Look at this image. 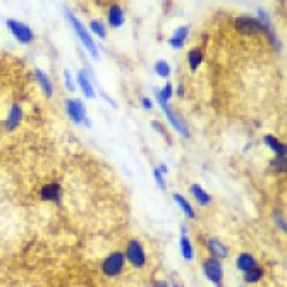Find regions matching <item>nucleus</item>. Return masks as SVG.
<instances>
[{
    "label": "nucleus",
    "instance_id": "obj_1",
    "mask_svg": "<svg viewBox=\"0 0 287 287\" xmlns=\"http://www.w3.org/2000/svg\"><path fill=\"white\" fill-rule=\"evenodd\" d=\"M66 12H67V16H69V21H71V24H73L74 31H76V35L81 38V41L84 43V46L89 50V52H91V55H93V57H98V50H96L95 43H93L91 37L88 35V31L84 30V26H82L80 21L76 19V16H74V14L71 12V10H66Z\"/></svg>",
    "mask_w": 287,
    "mask_h": 287
},
{
    "label": "nucleus",
    "instance_id": "obj_2",
    "mask_svg": "<svg viewBox=\"0 0 287 287\" xmlns=\"http://www.w3.org/2000/svg\"><path fill=\"white\" fill-rule=\"evenodd\" d=\"M102 268H103V274L109 275V277H116V275H119L124 268V254L119 253V251L109 254V256L105 258V261H103Z\"/></svg>",
    "mask_w": 287,
    "mask_h": 287
},
{
    "label": "nucleus",
    "instance_id": "obj_3",
    "mask_svg": "<svg viewBox=\"0 0 287 287\" xmlns=\"http://www.w3.org/2000/svg\"><path fill=\"white\" fill-rule=\"evenodd\" d=\"M125 258L129 260V263L136 268H141L145 267L146 263V256H145V251H143V246L139 245L138 241H131L127 245V251H125Z\"/></svg>",
    "mask_w": 287,
    "mask_h": 287
},
{
    "label": "nucleus",
    "instance_id": "obj_4",
    "mask_svg": "<svg viewBox=\"0 0 287 287\" xmlns=\"http://www.w3.org/2000/svg\"><path fill=\"white\" fill-rule=\"evenodd\" d=\"M203 272H205L206 279L213 284H218L224 277V270H222V265L218 263V260L215 258H208L203 261Z\"/></svg>",
    "mask_w": 287,
    "mask_h": 287
},
{
    "label": "nucleus",
    "instance_id": "obj_5",
    "mask_svg": "<svg viewBox=\"0 0 287 287\" xmlns=\"http://www.w3.org/2000/svg\"><path fill=\"white\" fill-rule=\"evenodd\" d=\"M7 26H9V30L12 31V35L21 43H30V41H33L35 35H33V31H31L30 28L26 26V24L17 23V21L10 19V21H7Z\"/></svg>",
    "mask_w": 287,
    "mask_h": 287
},
{
    "label": "nucleus",
    "instance_id": "obj_6",
    "mask_svg": "<svg viewBox=\"0 0 287 287\" xmlns=\"http://www.w3.org/2000/svg\"><path fill=\"white\" fill-rule=\"evenodd\" d=\"M66 109L69 117L74 121V123H84L86 121V110L84 105L81 103V100H67L66 102Z\"/></svg>",
    "mask_w": 287,
    "mask_h": 287
},
{
    "label": "nucleus",
    "instance_id": "obj_7",
    "mask_svg": "<svg viewBox=\"0 0 287 287\" xmlns=\"http://www.w3.org/2000/svg\"><path fill=\"white\" fill-rule=\"evenodd\" d=\"M159 103H160V107H162V109H164V112H165V116H167V119L170 121V124H172V125H174V129H175V131H177L179 134H181V136H184V138H186V136H188V129H186L184 123H182V121L179 119L177 116H175V112H174V110H172V109H168V105H167V103H165V102H160V100H159Z\"/></svg>",
    "mask_w": 287,
    "mask_h": 287
},
{
    "label": "nucleus",
    "instance_id": "obj_8",
    "mask_svg": "<svg viewBox=\"0 0 287 287\" xmlns=\"http://www.w3.org/2000/svg\"><path fill=\"white\" fill-rule=\"evenodd\" d=\"M236 26H238L239 31H245V33H256V31L263 30L260 21L253 19V17H247V16L239 17V19L236 21Z\"/></svg>",
    "mask_w": 287,
    "mask_h": 287
},
{
    "label": "nucleus",
    "instance_id": "obj_9",
    "mask_svg": "<svg viewBox=\"0 0 287 287\" xmlns=\"http://www.w3.org/2000/svg\"><path fill=\"white\" fill-rule=\"evenodd\" d=\"M60 196H62V189L57 182H50L41 188V198L46 202H60Z\"/></svg>",
    "mask_w": 287,
    "mask_h": 287
},
{
    "label": "nucleus",
    "instance_id": "obj_10",
    "mask_svg": "<svg viewBox=\"0 0 287 287\" xmlns=\"http://www.w3.org/2000/svg\"><path fill=\"white\" fill-rule=\"evenodd\" d=\"M208 249L213 254L215 260H217V258H227V254H229L227 246H225L220 239H215V238H211L210 241H208Z\"/></svg>",
    "mask_w": 287,
    "mask_h": 287
},
{
    "label": "nucleus",
    "instance_id": "obj_11",
    "mask_svg": "<svg viewBox=\"0 0 287 287\" xmlns=\"http://www.w3.org/2000/svg\"><path fill=\"white\" fill-rule=\"evenodd\" d=\"M21 119H23V110H21V107L12 105V109H10V112H9V117H7L5 127L9 129V131H12V129H16L17 125H19Z\"/></svg>",
    "mask_w": 287,
    "mask_h": 287
},
{
    "label": "nucleus",
    "instance_id": "obj_12",
    "mask_svg": "<svg viewBox=\"0 0 287 287\" xmlns=\"http://www.w3.org/2000/svg\"><path fill=\"white\" fill-rule=\"evenodd\" d=\"M236 267H238L241 272H247V270H251L253 267H256V260H254L253 254L243 253V254H239L238 260H236Z\"/></svg>",
    "mask_w": 287,
    "mask_h": 287
},
{
    "label": "nucleus",
    "instance_id": "obj_13",
    "mask_svg": "<svg viewBox=\"0 0 287 287\" xmlns=\"http://www.w3.org/2000/svg\"><path fill=\"white\" fill-rule=\"evenodd\" d=\"M186 38H188V28L181 26L174 31V35H172V38L168 40V43H170V46H174V48H181V46L184 45Z\"/></svg>",
    "mask_w": 287,
    "mask_h": 287
},
{
    "label": "nucleus",
    "instance_id": "obj_14",
    "mask_svg": "<svg viewBox=\"0 0 287 287\" xmlns=\"http://www.w3.org/2000/svg\"><path fill=\"white\" fill-rule=\"evenodd\" d=\"M109 23L112 24L114 28H119L123 26L124 23V12L119 5H112L109 10Z\"/></svg>",
    "mask_w": 287,
    "mask_h": 287
},
{
    "label": "nucleus",
    "instance_id": "obj_15",
    "mask_svg": "<svg viewBox=\"0 0 287 287\" xmlns=\"http://www.w3.org/2000/svg\"><path fill=\"white\" fill-rule=\"evenodd\" d=\"M78 82L81 84L82 93H84L86 98H93V96H95V89H93V86H91V81L86 78L84 71H81V73L78 74Z\"/></svg>",
    "mask_w": 287,
    "mask_h": 287
},
{
    "label": "nucleus",
    "instance_id": "obj_16",
    "mask_svg": "<svg viewBox=\"0 0 287 287\" xmlns=\"http://www.w3.org/2000/svg\"><path fill=\"white\" fill-rule=\"evenodd\" d=\"M191 193L195 195V198L198 200V203L200 205H210V202H211V196L208 195V193L205 191V189L202 188V186H198V184H193L191 186Z\"/></svg>",
    "mask_w": 287,
    "mask_h": 287
},
{
    "label": "nucleus",
    "instance_id": "obj_17",
    "mask_svg": "<svg viewBox=\"0 0 287 287\" xmlns=\"http://www.w3.org/2000/svg\"><path fill=\"white\" fill-rule=\"evenodd\" d=\"M265 143H267V146H270V148L277 153L279 159H286V146L282 145L279 139H275L274 136H265Z\"/></svg>",
    "mask_w": 287,
    "mask_h": 287
},
{
    "label": "nucleus",
    "instance_id": "obj_18",
    "mask_svg": "<svg viewBox=\"0 0 287 287\" xmlns=\"http://www.w3.org/2000/svg\"><path fill=\"white\" fill-rule=\"evenodd\" d=\"M35 74H37V80H38V82L41 84V88H43V91H45V95L50 98V96H52V93H53L52 82H50V80L46 78V74L43 73V71H40V69L35 71Z\"/></svg>",
    "mask_w": 287,
    "mask_h": 287
},
{
    "label": "nucleus",
    "instance_id": "obj_19",
    "mask_svg": "<svg viewBox=\"0 0 287 287\" xmlns=\"http://www.w3.org/2000/svg\"><path fill=\"white\" fill-rule=\"evenodd\" d=\"M188 62H189V67H191V71H196L198 69V66L203 62V52L198 48L191 50V52L188 53Z\"/></svg>",
    "mask_w": 287,
    "mask_h": 287
},
{
    "label": "nucleus",
    "instance_id": "obj_20",
    "mask_svg": "<svg viewBox=\"0 0 287 287\" xmlns=\"http://www.w3.org/2000/svg\"><path fill=\"white\" fill-rule=\"evenodd\" d=\"M261 277H263V270H261L260 267H253L251 270L245 272V281L247 284H254V282H258Z\"/></svg>",
    "mask_w": 287,
    "mask_h": 287
},
{
    "label": "nucleus",
    "instance_id": "obj_21",
    "mask_svg": "<svg viewBox=\"0 0 287 287\" xmlns=\"http://www.w3.org/2000/svg\"><path fill=\"white\" fill-rule=\"evenodd\" d=\"M174 202H177L179 203V206L184 210V213L188 215L189 218H195V210H193V206L188 203V200H184L181 195H174Z\"/></svg>",
    "mask_w": 287,
    "mask_h": 287
},
{
    "label": "nucleus",
    "instance_id": "obj_22",
    "mask_svg": "<svg viewBox=\"0 0 287 287\" xmlns=\"http://www.w3.org/2000/svg\"><path fill=\"white\" fill-rule=\"evenodd\" d=\"M181 249H182V256L186 258V260L191 261L193 260V247H191V243H189V239L186 238V236H182L181 238Z\"/></svg>",
    "mask_w": 287,
    "mask_h": 287
},
{
    "label": "nucleus",
    "instance_id": "obj_23",
    "mask_svg": "<svg viewBox=\"0 0 287 287\" xmlns=\"http://www.w3.org/2000/svg\"><path fill=\"white\" fill-rule=\"evenodd\" d=\"M89 28H91V31H95V33L98 35L100 38H105L107 37L105 24L100 23V21H91V23H89Z\"/></svg>",
    "mask_w": 287,
    "mask_h": 287
},
{
    "label": "nucleus",
    "instance_id": "obj_24",
    "mask_svg": "<svg viewBox=\"0 0 287 287\" xmlns=\"http://www.w3.org/2000/svg\"><path fill=\"white\" fill-rule=\"evenodd\" d=\"M155 71L159 76H164V78H167L168 74H170V67H168V64L164 62V60H159V62L155 64Z\"/></svg>",
    "mask_w": 287,
    "mask_h": 287
},
{
    "label": "nucleus",
    "instance_id": "obj_25",
    "mask_svg": "<svg viewBox=\"0 0 287 287\" xmlns=\"http://www.w3.org/2000/svg\"><path fill=\"white\" fill-rule=\"evenodd\" d=\"M270 165L272 167H277V170H286V159H279L277 157V160H274Z\"/></svg>",
    "mask_w": 287,
    "mask_h": 287
},
{
    "label": "nucleus",
    "instance_id": "obj_26",
    "mask_svg": "<svg viewBox=\"0 0 287 287\" xmlns=\"http://www.w3.org/2000/svg\"><path fill=\"white\" fill-rule=\"evenodd\" d=\"M64 78H66V84H67V89H69V91H73V89H74V84H73V80H71V74H69V71H64Z\"/></svg>",
    "mask_w": 287,
    "mask_h": 287
},
{
    "label": "nucleus",
    "instance_id": "obj_27",
    "mask_svg": "<svg viewBox=\"0 0 287 287\" xmlns=\"http://www.w3.org/2000/svg\"><path fill=\"white\" fill-rule=\"evenodd\" d=\"M155 179H157V182H159V186L162 189H165V182H164V177H162V174H160V170L159 168H155Z\"/></svg>",
    "mask_w": 287,
    "mask_h": 287
},
{
    "label": "nucleus",
    "instance_id": "obj_28",
    "mask_svg": "<svg viewBox=\"0 0 287 287\" xmlns=\"http://www.w3.org/2000/svg\"><path fill=\"white\" fill-rule=\"evenodd\" d=\"M152 125H153V127H155V129H157V131H160V132H162V134H164V136H167V132H165L164 125H162V124H160V123H159V121H153V123H152Z\"/></svg>",
    "mask_w": 287,
    "mask_h": 287
},
{
    "label": "nucleus",
    "instance_id": "obj_29",
    "mask_svg": "<svg viewBox=\"0 0 287 287\" xmlns=\"http://www.w3.org/2000/svg\"><path fill=\"white\" fill-rule=\"evenodd\" d=\"M143 107H145V109H152V102H150L148 98H143Z\"/></svg>",
    "mask_w": 287,
    "mask_h": 287
},
{
    "label": "nucleus",
    "instance_id": "obj_30",
    "mask_svg": "<svg viewBox=\"0 0 287 287\" xmlns=\"http://www.w3.org/2000/svg\"><path fill=\"white\" fill-rule=\"evenodd\" d=\"M277 220H279V225H281V229H284V231H286V220H282L281 217H277Z\"/></svg>",
    "mask_w": 287,
    "mask_h": 287
},
{
    "label": "nucleus",
    "instance_id": "obj_31",
    "mask_svg": "<svg viewBox=\"0 0 287 287\" xmlns=\"http://www.w3.org/2000/svg\"><path fill=\"white\" fill-rule=\"evenodd\" d=\"M155 287H168V286H167V282H157Z\"/></svg>",
    "mask_w": 287,
    "mask_h": 287
}]
</instances>
